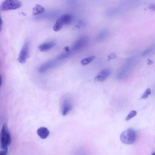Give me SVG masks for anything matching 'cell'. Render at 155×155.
Segmentation results:
<instances>
[{
    "label": "cell",
    "instance_id": "cell-1",
    "mask_svg": "<svg viewBox=\"0 0 155 155\" xmlns=\"http://www.w3.org/2000/svg\"><path fill=\"white\" fill-rule=\"evenodd\" d=\"M1 147L4 150L8 151V147L10 145L11 139L8 126L4 123L2 127L0 134Z\"/></svg>",
    "mask_w": 155,
    "mask_h": 155
},
{
    "label": "cell",
    "instance_id": "cell-2",
    "mask_svg": "<svg viewBox=\"0 0 155 155\" xmlns=\"http://www.w3.org/2000/svg\"><path fill=\"white\" fill-rule=\"evenodd\" d=\"M137 137V135L135 131L132 129L129 128L121 133L120 138L123 143L130 144L135 142Z\"/></svg>",
    "mask_w": 155,
    "mask_h": 155
},
{
    "label": "cell",
    "instance_id": "cell-3",
    "mask_svg": "<svg viewBox=\"0 0 155 155\" xmlns=\"http://www.w3.org/2000/svg\"><path fill=\"white\" fill-rule=\"evenodd\" d=\"M21 2L18 0H5L0 5V10L7 11L20 8Z\"/></svg>",
    "mask_w": 155,
    "mask_h": 155
},
{
    "label": "cell",
    "instance_id": "cell-4",
    "mask_svg": "<svg viewBox=\"0 0 155 155\" xmlns=\"http://www.w3.org/2000/svg\"><path fill=\"white\" fill-rule=\"evenodd\" d=\"M73 17L71 15L68 14L63 15L57 20L53 26L54 30L55 31H59L64 25L70 23Z\"/></svg>",
    "mask_w": 155,
    "mask_h": 155
},
{
    "label": "cell",
    "instance_id": "cell-5",
    "mask_svg": "<svg viewBox=\"0 0 155 155\" xmlns=\"http://www.w3.org/2000/svg\"><path fill=\"white\" fill-rule=\"evenodd\" d=\"M29 42L26 40L24 43L19 54L18 61L21 64H24L29 56Z\"/></svg>",
    "mask_w": 155,
    "mask_h": 155
},
{
    "label": "cell",
    "instance_id": "cell-6",
    "mask_svg": "<svg viewBox=\"0 0 155 155\" xmlns=\"http://www.w3.org/2000/svg\"><path fill=\"white\" fill-rule=\"evenodd\" d=\"M89 41V38L87 36L79 38L74 43L72 47V51H78L85 47L88 44Z\"/></svg>",
    "mask_w": 155,
    "mask_h": 155
},
{
    "label": "cell",
    "instance_id": "cell-7",
    "mask_svg": "<svg viewBox=\"0 0 155 155\" xmlns=\"http://www.w3.org/2000/svg\"><path fill=\"white\" fill-rule=\"evenodd\" d=\"M59 60L57 59L50 60L43 64L39 68L38 71L43 73L47 70L57 66L59 64Z\"/></svg>",
    "mask_w": 155,
    "mask_h": 155
},
{
    "label": "cell",
    "instance_id": "cell-8",
    "mask_svg": "<svg viewBox=\"0 0 155 155\" xmlns=\"http://www.w3.org/2000/svg\"><path fill=\"white\" fill-rule=\"evenodd\" d=\"M111 69L107 68L101 70L95 78V80L99 81L105 80L111 74Z\"/></svg>",
    "mask_w": 155,
    "mask_h": 155
},
{
    "label": "cell",
    "instance_id": "cell-9",
    "mask_svg": "<svg viewBox=\"0 0 155 155\" xmlns=\"http://www.w3.org/2000/svg\"><path fill=\"white\" fill-rule=\"evenodd\" d=\"M73 107L71 101L69 99H65L63 102L62 111L64 116L66 115L72 108Z\"/></svg>",
    "mask_w": 155,
    "mask_h": 155
},
{
    "label": "cell",
    "instance_id": "cell-10",
    "mask_svg": "<svg viewBox=\"0 0 155 155\" xmlns=\"http://www.w3.org/2000/svg\"><path fill=\"white\" fill-rule=\"evenodd\" d=\"M55 45L54 41H49L40 44L38 47V49L41 51H46L53 48Z\"/></svg>",
    "mask_w": 155,
    "mask_h": 155
},
{
    "label": "cell",
    "instance_id": "cell-11",
    "mask_svg": "<svg viewBox=\"0 0 155 155\" xmlns=\"http://www.w3.org/2000/svg\"><path fill=\"white\" fill-rule=\"evenodd\" d=\"M37 133L41 139H45L48 136L49 132L47 128L45 127H41L37 130Z\"/></svg>",
    "mask_w": 155,
    "mask_h": 155
},
{
    "label": "cell",
    "instance_id": "cell-12",
    "mask_svg": "<svg viewBox=\"0 0 155 155\" xmlns=\"http://www.w3.org/2000/svg\"><path fill=\"white\" fill-rule=\"evenodd\" d=\"M109 31L106 28L102 30L99 33L97 37V40L101 41L106 38L109 35Z\"/></svg>",
    "mask_w": 155,
    "mask_h": 155
},
{
    "label": "cell",
    "instance_id": "cell-13",
    "mask_svg": "<svg viewBox=\"0 0 155 155\" xmlns=\"http://www.w3.org/2000/svg\"><path fill=\"white\" fill-rule=\"evenodd\" d=\"M45 10V9L43 6L37 4L33 8L32 14L34 15L40 14L44 12Z\"/></svg>",
    "mask_w": 155,
    "mask_h": 155
},
{
    "label": "cell",
    "instance_id": "cell-14",
    "mask_svg": "<svg viewBox=\"0 0 155 155\" xmlns=\"http://www.w3.org/2000/svg\"><path fill=\"white\" fill-rule=\"evenodd\" d=\"M94 58L95 56H92L84 58L81 61V63L83 65H87L92 61Z\"/></svg>",
    "mask_w": 155,
    "mask_h": 155
},
{
    "label": "cell",
    "instance_id": "cell-15",
    "mask_svg": "<svg viewBox=\"0 0 155 155\" xmlns=\"http://www.w3.org/2000/svg\"><path fill=\"white\" fill-rule=\"evenodd\" d=\"M71 54V52L66 51L62 53L59 54L57 57V58L59 60L63 59L69 57Z\"/></svg>",
    "mask_w": 155,
    "mask_h": 155
},
{
    "label": "cell",
    "instance_id": "cell-16",
    "mask_svg": "<svg viewBox=\"0 0 155 155\" xmlns=\"http://www.w3.org/2000/svg\"><path fill=\"white\" fill-rule=\"evenodd\" d=\"M151 93V89L148 88L147 89L144 91L143 93L142 94L141 97V99H146L147 98L148 96L150 95Z\"/></svg>",
    "mask_w": 155,
    "mask_h": 155
},
{
    "label": "cell",
    "instance_id": "cell-17",
    "mask_svg": "<svg viewBox=\"0 0 155 155\" xmlns=\"http://www.w3.org/2000/svg\"><path fill=\"white\" fill-rule=\"evenodd\" d=\"M154 47L153 46H151L143 51L142 54V56H145L150 53L154 49Z\"/></svg>",
    "mask_w": 155,
    "mask_h": 155
},
{
    "label": "cell",
    "instance_id": "cell-18",
    "mask_svg": "<svg viewBox=\"0 0 155 155\" xmlns=\"http://www.w3.org/2000/svg\"><path fill=\"white\" fill-rule=\"evenodd\" d=\"M137 114V112L135 110L131 111L127 115L125 118V120L127 121L128 120L133 117H135Z\"/></svg>",
    "mask_w": 155,
    "mask_h": 155
},
{
    "label": "cell",
    "instance_id": "cell-19",
    "mask_svg": "<svg viewBox=\"0 0 155 155\" xmlns=\"http://www.w3.org/2000/svg\"><path fill=\"white\" fill-rule=\"evenodd\" d=\"M117 11L116 9H110L108 10L106 12V14L108 16H112L116 14Z\"/></svg>",
    "mask_w": 155,
    "mask_h": 155
},
{
    "label": "cell",
    "instance_id": "cell-20",
    "mask_svg": "<svg viewBox=\"0 0 155 155\" xmlns=\"http://www.w3.org/2000/svg\"><path fill=\"white\" fill-rule=\"evenodd\" d=\"M117 58V55L114 53H112L109 54L107 57V60L109 61L112 59H114Z\"/></svg>",
    "mask_w": 155,
    "mask_h": 155
},
{
    "label": "cell",
    "instance_id": "cell-21",
    "mask_svg": "<svg viewBox=\"0 0 155 155\" xmlns=\"http://www.w3.org/2000/svg\"><path fill=\"white\" fill-rule=\"evenodd\" d=\"M148 8L151 10L154 11L155 10V4H150L148 6Z\"/></svg>",
    "mask_w": 155,
    "mask_h": 155
},
{
    "label": "cell",
    "instance_id": "cell-22",
    "mask_svg": "<svg viewBox=\"0 0 155 155\" xmlns=\"http://www.w3.org/2000/svg\"><path fill=\"white\" fill-rule=\"evenodd\" d=\"M2 25V21L0 13V32H1Z\"/></svg>",
    "mask_w": 155,
    "mask_h": 155
},
{
    "label": "cell",
    "instance_id": "cell-23",
    "mask_svg": "<svg viewBox=\"0 0 155 155\" xmlns=\"http://www.w3.org/2000/svg\"><path fill=\"white\" fill-rule=\"evenodd\" d=\"M7 151L3 150L0 151V155H5L7 153Z\"/></svg>",
    "mask_w": 155,
    "mask_h": 155
},
{
    "label": "cell",
    "instance_id": "cell-24",
    "mask_svg": "<svg viewBox=\"0 0 155 155\" xmlns=\"http://www.w3.org/2000/svg\"><path fill=\"white\" fill-rule=\"evenodd\" d=\"M64 50L67 52L70 51V48L68 46H66L64 48Z\"/></svg>",
    "mask_w": 155,
    "mask_h": 155
},
{
    "label": "cell",
    "instance_id": "cell-25",
    "mask_svg": "<svg viewBox=\"0 0 155 155\" xmlns=\"http://www.w3.org/2000/svg\"><path fill=\"white\" fill-rule=\"evenodd\" d=\"M153 62V61H152L151 60L148 59L147 61V64L148 65H149L152 64Z\"/></svg>",
    "mask_w": 155,
    "mask_h": 155
},
{
    "label": "cell",
    "instance_id": "cell-26",
    "mask_svg": "<svg viewBox=\"0 0 155 155\" xmlns=\"http://www.w3.org/2000/svg\"><path fill=\"white\" fill-rule=\"evenodd\" d=\"M2 83V77L0 75V87L1 86Z\"/></svg>",
    "mask_w": 155,
    "mask_h": 155
}]
</instances>
